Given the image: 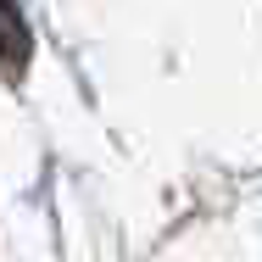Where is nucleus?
<instances>
[{"label": "nucleus", "mask_w": 262, "mask_h": 262, "mask_svg": "<svg viewBox=\"0 0 262 262\" xmlns=\"http://www.w3.org/2000/svg\"><path fill=\"white\" fill-rule=\"evenodd\" d=\"M28 51H34V39H28V23H23V11H17L11 0H0V67L17 78V73L28 67Z\"/></svg>", "instance_id": "obj_1"}]
</instances>
